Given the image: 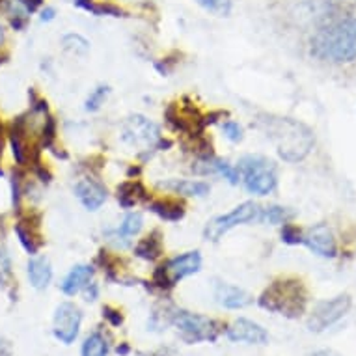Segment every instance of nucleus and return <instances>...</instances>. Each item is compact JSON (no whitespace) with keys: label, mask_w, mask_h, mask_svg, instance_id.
Here are the masks:
<instances>
[{"label":"nucleus","mask_w":356,"mask_h":356,"mask_svg":"<svg viewBox=\"0 0 356 356\" xmlns=\"http://www.w3.org/2000/svg\"><path fill=\"white\" fill-rule=\"evenodd\" d=\"M259 127L275 144L276 152L286 163H300L316 146L314 131L306 123L293 118L265 114L259 120Z\"/></svg>","instance_id":"f257e3e1"},{"label":"nucleus","mask_w":356,"mask_h":356,"mask_svg":"<svg viewBox=\"0 0 356 356\" xmlns=\"http://www.w3.org/2000/svg\"><path fill=\"white\" fill-rule=\"evenodd\" d=\"M312 56L330 64H349L356 60V17L328 23L309 41Z\"/></svg>","instance_id":"f03ea898"},{"label":"nucleus","mask_w":356,"mask_h":356,"mask_svg":"<svg viewBox=\"0 0 356 356\" xmlns=\"http://www.w3.org/2000/svg\"><path fill=\"white\" fill-rule=\"evenodd\" d=\"M257 304L269 314L298 319L308 312V286L298 276H280L263 289Z\"/></svg>","instance_id":"7ed1b4c3"},{"label":"nucleus","mask_w":356,"mask_h":356,"mask_svg":"<svg viewBox=\"0 0 356 356\" xmlns=\"http://www.w3.org/2000/svg\"><path fill=\"white\" fill-rule=\"evenodd\" d=\"M237 170L246 193L254 196H269L278 188V168L269 157L245 155L241 157Z\"/></svg>","instance_id":"20e7f679"},{"label":"nucleus","mask_w":356,"mask_h":356,"mask_svg":"<svg viewBox=\"0 0 356 356\" xmlns=\"http://www.w3.org/2000/svg\"><path fill=\"white\" fill-rule=\"evenodd\" d=\"M172 327L177 328L181 334V339L185 343H215L222 334L226 332V327L218 319L194 314L187 309H174L172 316Z\"/></svg>","instance_id":"39448f33"},{"label":"nucleus","mask_w":356,"mask_h":356,"mask_svg":"<svg viewBox=\"0 0 356 356\" xmlns=\"http://www.w3.org/2000/svg\"><path fill=\"white\" fill-rule=\"evenodd\" d=\"M202 254L198 250L183 252L177 256L170 257L168 261L159 265L157 269L153 270V286H157L163 291H168L175 287L181 280L188 276L198 275L202 270Z\"/></svg>","instance_id":"423d86ee"},{"label":"nucleus","mask_w":356,"mask_h":356,"mask_svg":"<svg viewBox=\"0 0 356 356\" xmlns=\"http://www.w3.org/2000/svg\"><path fill=\"white\" fill-rule=\"evenodd\" d=\"M122 140L133 147H140L142 152H157L161 147H170L172 142L164 140L161 135V129L157 123L147 120L146 116L135 114V116L127 118V122L123 123Z\"/></svg>","instance_id":"0eeeda50"},{"label":"nucleus","mask_w":356,"mask_h":356,"mask_svg":"<svg viewBox=\"0 0 356 356\" xmlns=\"http://www.w3.org/2000/svg\"><path fill=\"white\" fill-rule=\"evenodd\" d=\"M259 211L261 205L256 202H245V204L237 205L228 213L218 215L215 218H211L204 228V239L216 243L220 241L224 235L235 229L237 226H246V224H257L259 218Z\"/></svg>","instance_id":"6e6552de"},{"label":"nucleus","mask_w":356,"mask_h":356,"mask_svg":"<svg viewBox=\"0 0 356 356\" xmlns=\"http://www.w3.org/2000/svg\"><path fill=\"white\" fill-rule=\"evenodd\" d=\"M353 308V297L349 293H339L332 298H325L314 306L306 319V327L309 332L321 334L339 323Z\"/></svg>","instance_id":"1a4fd4ad"},{"label":"nucleus","mask_w":356,"mask_h":356,"mask_svg":"<svg viewBox=\"0 0 356 356\" xmlns=\"http://www.w3.org/2000/svg\"><path fill=\"white\" fill-rule=\"evenodd\" d=\"M82 309L75 302H60L53 316V336L62 345H73L81 334Z\"/></svg>","instance_id":"9d476101"},{"label":"nucleus","mask_w":356,"mask_h":356,"mask_svg":"<svg viewBox=\"0 0 356 356\" xmlns=\"http://www.w3.org/2000/svg\"><path fill=\"white\" fill-rule=\"evenodd\" d=\"M17 222L13 224V232L17 235L19 245L23 246L24 252L30 256L40 254L45 245L43 234H41V213L30 211V213H19Z\"/></svg>","instance_id":"9b49d317"},{"label":"nucleus","mask_w":356,"mask_h":356,"mask_svg":"<svg viewBox=\"0 0 356 356\" xmlns=\"http://www.w3.org/2000/svg\"><path fill=\"white\" fill-rule=\"evenodd\" d=\"M300 245H304L309 252H314L316 256L325 257V259H334L338 256V241L334 237L332 229L328 228V224L319 222L309 228L302 229V239Z\"/></svg>","instance_id":"f8f14e48"},{"label":"nucleus","mask_w":356,"mask_h":356,"mask_svg":"<svg viewBox=\"0 0 356 356\" xmlns=\"http://www.w3.org/2000/svg\"><path fill=\"white\" fill-rule=\"evenodd\" d=\"M226 338L234 343H246V345H267L269 343V332L261 327L259 323L239 317L232 325L226 327Z\"/></svg>","instance_id":"ddd939ff"},{"label":"nucleus","mask_w":356,"mask_h":356,"mask_svg":"<svg viewBox=\"0 0 356 356\" xmlns=\"http://www.w3.org/2000/svg\"><path fill=\"white\" fill-rule=\"evenodd\" d=\"M213 295H215L216 304L226 309H245L254 302L250 293L228 282H216L213 287Z\"/></svg>","instance_id":"4468645a"},{"label":"nucleus","mask_w":356,"mask_h":356,"mask_svg":"<svg viewBox=\"0 0 356 356\" xmlns=\"http://www.w3.org/2000/svg\"><path fill=\"white\" fill-rule=\"evenodd\" d=\"M73 191H75L76 200L81 202V205L86 211H99L101 205L106 202V196H108L105 185H101L97 179H92V177L79 179Z\"/></svg>","instance_id":"2eb2a0df"},{"label":"nucleus","mask_w":356,"mask_h":356,"mask_svg":"<svg viewBox=\"0 0 356 356\" xmlns=\"http://www.w3.org/2000/svg\"><path fill=\"white\" fill-rule=\"evenodd\" d=\"M193 170L196 174L202 175H220L224 177L229 185H239L241 181V175L237 166L234 164H229L228 161H224V159L218 157H205V159H198L196 163H194Z\"/></svg>","instance_id":"dca6fc26"},{"label":"nucleus","mask_w":356,"mask_h":356,"mask_svg":"<svg viewBox=\"0 0 356 356\" xmlns=\"http://www.w3.org/2000/svg\"><path fill=\"white\" fill-rule=\"evenodd\" d=\"M95 269L94 265H88V263H81L75 265L73 269L64 276V280L60 282V291L64 293L65 297H75L82 289L94 280Z\"/></svg>","instance_id":"f3484780"},{"label":"nucleus","mask_w":356,"mask_h":356,"mask_svg":"<svg viewBox=\"0 0 356 356\" xmlns=\"http://www.w3.org/2000/svg\"><path fill=\"white\" fill-rule=\"evenodd\" d=\"M26 276L35 291H45L53 282V265L47 256H32L26 263Z\"/></svg>","instance_id":"a211bd4d"},{"label":"nucleus","mask_w":356,"mask_h":356,"mask_svg":"<svg viewBox=\"0 0 356 356\" xmlns=\"http://www.w3.org/2000/svg\"><path fill=\"white\" fill-rule=\"evenodd\" d=\"M159 187L170 193L179 194V196H187V198H205L209 196L211 185L202 179H179V177H172V179H164L159 183Z\"/></svg>","instance_id":"6ab92c4d"},{"label":"nucleus","mask_w":356,"mask_h":356,"mask_svg":"<svg viewBox=\"0 0 356 356\" xmlns=\"http://www.w3.org/2000/svg\"><path fill=\"white\" fill-rule=\"evenodd\" d=\"M118 204L122 205L123 209H133L138 204H147L152 196L147 193V188L144 187V183L135 177V179H127L123 181L116 191Z\"/></svg>","instance_id":"aec40b11"},{"label":"nucleus","mask_w":356,"mask_h":356,"mask_svg":"<svg viewBox=\"0 0 356 356\" xmlns=\"http://www.w3.org/2000/svg\"><path fill=\"white\" fill-rule=\"evenodd\" d=\"M147 209L155 213V215L164 222H179L185 218L187 207L179 198H157L147 202Z\"/></svg>","instance_id":"412c9836"},{"label":"nucleus","mask_w":356,"mask_h":356,"mask_svg":"<svg viewBox=\"0 0 356 356\" xmlns=\"http://www.w3.org/2000/svg\"><path fill=\"white\" fill-rule=\"evenodd\" d=\"M136 257H140L144 261H157L159 257L164 254V237L161 229H153L152 234L142 237L136 246L133 248Z\"/></svg>","instance_id":"4be33fe9"},{"label":"nucleus","mask_w":356,"mask_h":356,"mask_svg":"<svg viewBox=\"0 0 356 356\" xmlns=\"http://www.w3.org/2000/svg\"><path fill=\"white\" fill-rule=\"evenodd\" d=\"M293 213L289 207H284V205H265L259 211V218H257V224H270V226H282L286 222H291Z\"/></svg>","instance_id":"5701e85b"},{"label":"nucleus","mask_w":356,"mask_h":356,"mask_svg":"<svg viewBox=\"0 0 356 356\" xmlns=\"http://www.w3.org/2000/svg\"><path fill=\"white\" fill-rule=\"evenodd\" d=\"M81 356H108V339L101 330L90 332L82 341Z\"/></svg>","instance_id":"b1692460"},{"label":"nucleus","mask_w":356,"mask_h":356,"mask_svg":"<svg viewBox=\"0 0 356 356\" xmlns=\"http://www.w3.org/2000/svg\"><path fill=\"white\" fill-rule=\"evenodd\" d=\"M142 228H144V216H142V213H138V211H129L127 215L123 216V220L120 222V226L116 229L118 234L131 241V237L140 234Z\"/></svg>","instance_id":"393cba45"},{"label":"nucleus","mask_w":356,"mask_h":356,"mask_svg":"<svg viewBox=\"0 0 356 356\" xmlns=\"http://www.w3.org/2000/svg\"><path fill=\"white\" fill-rule=\"evenodd\" d=\"M174 309L170 306H159V308L153 309V314L147 319V330H153V332H161L164 328L172 325V316H174Z\"/></svg>","instance_id":"a878e982"},{"label":"nucleus","mask_w":356,"mask_h":356,"mask_svg":"<svg viewBox=\"0 0 356 356\" xmlns=\"http://www.w3.org/2000/svg\"><path fill=\"white\" fill-rule=\"evenodd\" d=\"M62 47L67 53L75 54V56H84V54L90 51V41L84 38V35L76 34V32H71V34H65L62 38Z\"/></svg>","instance_id":"bb28decb"},{"label":"nucleus","mask_w":356,"mask_h":356,"mask_svg":"<svg viewBox=\"0 0 356 356\" xmlns=\"http://www.w3.org/2000/svg\"><path fill=\"white\" fill-rule=\"evenodd\" d=\"M13 263L12 256L8 252L6 246L0 245V287L2 289H8V287H13Z\"/></svg>","instance_id":"cd10ccee"},{"label":"nucleus","mask_w":356,"mask_h":356,"mask_svg":"<svg viewBox=\"0 0 356 356\" xmlns=\"http://www.w3.org/2000/svg\"><path fill=\"white\" fill-rule=\"evenodd\" d=\"M108 95H111V86H106V84H99V86H95L90 95L84 101V111L86 112H97L101 111V106L105 105V101L108 99Z\"/></svg>","instance_id":"c85d7f7f"},{"label":"nucleus","mask_w":356,"mask_h":356,"mask_svg":"<svg viewBox=\"0 0 356 356\" xmlns=\"http://www.w3.org/2000/svg\"><path fill=\"white\" fill-rule=\"evenodd\" d=\"M196 4L200 8H204L205 12L216 15V17H228L232 10H234L232 0H196Z\"/></svg>","instance_id":"c756f323"},{"label":"nucleus","mask_w":356,"mask_h":356,"mask_svg":"<svg viewBox=\"0 0 356 356\" xmlns=\"http://www.w3.org/2000/svg\"><path fill=\"white\" fill-rule=\"evenodd\" d=\"M282 243L286 245H300V239H302V229L291 224V222H286L282 224V232H280Z\"/></svg>","instance_id":"7c9ffc66"},{"label":"nucleus","mask_w":356,"mask_h":356,"mask_svg":"<svg viewBox=\"0 0 356 356\" xmlns=\"http://www.w3.org/2000/svg\"><path fill=\"white\" fill-rule=\"evenodd\" d=\"M222 133H224V136H226L232 144H239V142L243 140V136H245L243 127H241L237 122H234V120L222 122Z\"/></svg>","instance_id":"2f4dec72"},{"label":"nucleus","mask_w":356,"mask_h":356,"mask_svg":"<svg viewBox=\"0 0 356 356\" xmlns=\"http://www.w3.org/2000/svg\"><path fill=\"white\" fill-rule=\"evenodd\" d=\"M103 319L112 327H122L123 325V314L114 306H103Z\"/></svg>","instance_id":"473e14b6"},{"label":"nucleus","mask_w":356,"mask_h":356,"mask_svg":"<svg viewBox=\"0 0 356 356\" xmlns=\"http://www.w3.org/2000/svg\"><path fill=\"white\" fill-rule=\"evenodd\" d=\"M82 297H84L86 302H95V300L99 298V286L92 280L84 289H82Z\"/></svg>","instance_id":"72a5a7b5"},{"label":"nucleus","mask_w":356,"mask_h":356,"mask_svg":"<svg viewBox=\"0 0 356 356\" xmlns=\"http://www.w3.org/2000/svg\"><path fill=\"white\" fill-rule=\"evenodd\" d=\"M0 356H13V343L4 336H0Z\"/></svg>","instance_id":"f704fd0d"},{"label":"nucleus","mask_w":356,"mask_h":356,"mask_svg":"<svg viewBox=\"0 0 356 356\" xmlns=\"http://www.w3.org/2000/svg\"><path fill=\"white\" fill-rule=\"evenodd\" d=\"M54 17H56V10H54V8L47 6V8H43V10H41L40 19L43 21V23H51Z\"/></svg>","instance_id":"c9c22d12"},{"label":"nucleus","mask_w":356,"mask_h":356,"mask_svg":"<svg viewBox=\"0 0 356 356\" xmlns=\"http://www.w3.org/2000/svg\"><path fill=\"white\" fill-rule=\"evenodd\" d=\"M2 147H4V127H2V123H0V161H2ZM4 175L2 168H0V177Z\"/></svg>","instance_id":"e433bc0d"},{"label":"nucleus","mask_w":356,"mask_h":356,"mask_svg":"<svg viewBox=\"0 0 356 356\" xmlns=\"http://www.w3.org/2000/svg\"><path fill=\"white\" fill-rule=\"evenodd\" d=\"M116 353H118V355H120V356H127L129 353H131V347H129L127 343H120V345H118Z\"/></svg>","instance_id":"4c0bfd02"},{"label":"nucleus","mask_w":356,"mask_h":356,"mask_svg":"<svg viewBox=\"0 0 356 356\" xmlns=\"http://www.w3.org/2000/svg\"><path fill=\"white\" fill-rule=\"evenodd\" d=\"M312 356H338L336 355V353H332V350H316V353H314V355Z\"/></svg>","instance_id":"58836bf2"},{"label":"nucleus","mask_w":356,"mask_h":356,"mask_svg":"<svg viewBox=\"0 0 356 356\" xmlns=\"http://www.w3.org/2000/svg\"><path fill=\"white\" fill-rule=\"evenodd\" d=\"M4 40H6V34H4V29H2V24H0V49L4 45Z\"/></svg>","instance_id":"ea45409f"}]
</instances>
